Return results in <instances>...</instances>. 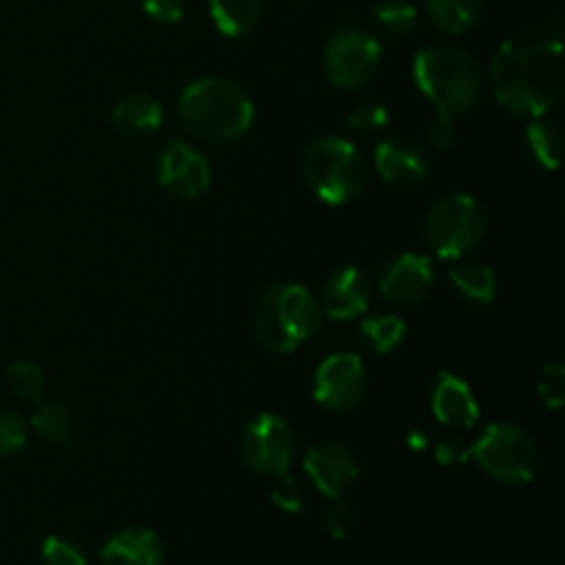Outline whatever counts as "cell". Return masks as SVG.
<instances>
[{"label":"cell","mask_w":565,"mask_h":565,"mask_svg":"<svg viewBox=\"0 0 565 565\" xmlns=\"http://www.w3.org/2000/svg\"><path fill=\"white\" fill-rule=\"evenodd\" d=\"M497 103L522 119H541L563 99L565 55L557 33L522 31L500 44L489 66Z\"/></svg>","instance_id":"6da1fadb"},{"label":"cell","mask_w":565,"mask_h":565,"mask_svg":"<svg viewBox=\"0 0 565 565\" xmlns=\"http://www.w3.org/2000/svg\"><path fill=\"white\" fill-rule=\"evenodd\" d=\"M257 119V105L241 83L221 75L196 77L188 83L177 103L182 130L207 147H226L248 136Z\"/></svg>","instance_id":"7a4b0ae2"},{"label":"cell","mask_w":565,"mask_h":565,"mask_svg":"<svg viewBox=\"0 0 565 565\" xmlns=\"http://www.w3.org/2000/svg\"><path fill=\"white\" fill-rule=\"evenodd\" d=\"M414 81L436 108L458 116L478 105L486 88V72L469 50L456 44H430L414 58Z\"/></svg>","instance_id":"3957f363"},{"label":"cell","mask_w":565,"mask_h":565,"mask_svg":"<svg viewBox=\"0 0 565 565\" xmlns=\"http://www.w3.org/2000/svg\"><path fill=\"white\" fill-rule=\"evenodd\" d=\"M323 326V309L312 290L281 281L265 290L254 312V334L270 353H292L312 340Z\"/></svg>","instance_id":"277c9868"},{"label":"cell","mask_w":565,"mask_h":565,"mask_svg":"<svg viewBox=\"0 0 565 565\" xmlns=\"http://www.w3.org/2000/svg\"><path fill=\"white\" fill-rule=\"evenodd\" d=\"M301 174L320 202L340 207L362 196L370 182V166L353 141L342 136H323L303 152Z\"/></svg>","instance_id":"5b68a950"},{"label":"cell","mask_w":565,"mask_h":565,"mask_svg":"<svg viewBox=\"0 0 565 565\" xmlns=\"http://www.w3.org/2000/svg\"><path fill=\"white\" fill-rule=\"evenodd\" d=\"M489 210L478 196L452 191L436 199L425 215L423 235L430 252L441 259H463L489 235Z\"/></svg>","instance_id":"8992f818"},{"label":"cell","mask_w":565,"mask_h":565,"mask_svg":"<svg viewBox=\"0 0 565 565\" xmlns=\"http://www.w3.org/2000/svg\"><path fill=\"white\" fill-rule=\"evenodd\" d=\"M469 458L478 461L489 478L505 486L533 483L541 469L539 445L533 436L513 423H494L469 447Z\"/></svg>","instance_id":"52a82bcc"},{"label":"cell","mask_w":565,"mask_h":565,"mask_svg":"<svg viewBox=\"0 0 565 565\" xmlns=\"http://www.w3.org/2000/svg\"><path fill=\"white\" fill-rule=\"evenodd\" d=\"M379 36L362 25H342L329 36L323 47V75L326 81L342 92H359L375 81L381 70Z\"/></svg>","instance_id":"ba28073f"},{"label":"cell","mask_w":565,"mask_h":565,"mask_svg":"<svg viewBox=\"0 0 565 565\" xmlns=\"http://www.w3.org/2000/svg\"><path fill=\"white\" fill-rule=\"evenodd\" d=\"M298 452V436L285 417L263 412L246 425L241 436V458L252 472L279 478L290 472Z\"/></svg>","instance_id":"9c48e42d"},{"label":"cell","mask_w":565,"mask_h":565,"mask_svg":"<svg viewBox=\"0 0 565 565\" xmlns=\"http://www.w3.org/2000/svg\"><path fill=\"white\" fill-rule=\"evenodd\" d=\"M154 177H158V185L180 202L202 199L213 185V169H210L207 154L185 138H169L163 143L158 163H154Z\"/></svg>","instance_id":"30bf717a"},{"label":"cell","mask_w":565,"mask_h":565,"mask_svg":"<svg viewBox=\"0 0 565 565\" xmlns=\"http://www.w3.org/2000/svg\"><path fill=\"white\" fill-rule=\"evenodd\" d=\"M312 395L329 412H353L367 395V370L356 353H331L315 370Z\"/></svg>","instance_id":"8fae6325"},{"label":"cell","mask_w":565,"mask_h":565,"mask_svg":"<svg viewBox=\"0 0 565 565\" xmlns=\"http://www.w3.org/2000/svg\"><path fill=\"white\" fill-rule=\"evenodd\" d=\"M303 472L320 494L329 497V500H342L359 483L362 469H359L356 456L342 441L326 439L315 441L303 452Z\"/></svg>","instance_id":"7c38bea8"},{"label":"cell","mask_w":565,"mask_h":565,"mask_svg":"<svg viewBox=\"0 0 565 565\" xmlns=\"http://www.w3.org/2000/svg\"><path fill=\"white\" fill-rule=\"evenodd\" d=\"M379 290L386 301L397 307H419L436 290L434 259L419 252L397 254L381 274Z\"/></svg>","instance_id":"4fadbf2b"},{"label":"cell","mask_w":565,"mask_h":565,"mask_svg":"<svg viewBox=\"0 0 565 565\" xmlns=\"http://www.w3.org/2000/svg\"><path fill=\"white\" fill-rule=\"evenodd\" d=\"M375 171L392 188H417L428 180L430 154L412 138H390L375 149Z\"/></svg>","instance_id":"5bb4252c"},{"label":"cell","mask_w":565,"mask_h":565,"mask_svg":"<svg viewBox=\"0 0 565 565\" xmlns=\"http://www.w3.org/2000/svg\"><path fill=\"white\" fill-rule=\"evenodd\" d=\"M373 301V281H370L367 270L359 265H348L337 274L329 276L323 287V298H320V309L329 315L331 320H356L362 318Z\"/></svg>","instance_id":"9a60e30c"},{"label":"cell","mask_w":565,"mask_h":565,"mask_svg":"<svg viewBox=\"0 0 565 565\" xmlns=\"http://www.w3.org/2000/svg\"><path fill=\"white\" fill-rule=\"evenodd\" d=\"M434 417L450 430H472L480 419V403L472 386L450 370H441L430 390Z\"/></svg>","instance_id":"2e32d148"},{"label":"cell","mask_w":565,"mask_h":565,"mask_svg":"<svg viewBox=\"0 0 565 565\" xmlns=\"http://www.w3.org/2000/svg\"><path fill=\"white\" fill-rule=\"evenodd\" d=\"M99 561L103 565H163L166 546L154 530L125 527L105 541Z\"/></svg>","instance_id":"e0dca14e"},{"label":"cell","mask_w":565,"mask_h":565,"mask_svg":"<svg viewBox=\"0 0 565 565\" xmlns=\"http://www.w3.org/2000/svg\"><path fill=\"white\" fill-rule=\"evenodd\" d=\"M166 121V108L154 94L149 92H130L125 97L116 99L114 110H110V125L116 132L127 138H152L160 132Z\"/></svg>","instance_id":"ac0fdd59"},{"label":"cell","mask_w":565,"mask_h":565,"mask_svg":"<svg viewBox=\"0 0 565 565\" xmlns=\"http://www.w3.org/2000/svg\"><path fill=\"white\" fill-rule=\"evenodd\" d=\"M28 425L36 430L39 439L53 447H72L77 441V408L66 397L36 403Z\"/></svg>","instance_id":"d6986e66"},{"label":"cell","mask_w":565,"mask_h":565,"mask_svg":"<svg viewBox=\"0 0 565 565\" xmlns=\"http://www.w3.org/2000/svg\"><path fill=\"white\" fill-rule=\"evenodd\" d=\"M450 285L472 307H491L500 296V279L494 268L478 259H463L450 270Z\"/></svg>","instance_id":"ffe728a7"},{"label":"cell","mask_w":565,"mask_h":565,"mask_svg":"<svg viewBox=\"0 0 565 565\" xmlns=\"http://www.w3.org/2000/svg\"><path fill=\"white\" fill-rule=\"evenodd\" d=\"M268 0H210V20L230 39L248 36L263 22Z\"/></svg>","instance_id":"44dd1931"},{"label":"cell","mask_w":565,"mask_h":565,"mask_svg":"<svg viewBox=\"0 0 565 565\" xmlns=\"http://www.w3.org/2000/svg\"><path fill=\"white\" fill-rule=\"evenodd\" d=\"M486 3L489 0H425V14L441 33L461 36L483 20Z\"/></svg>","instance_id":"7402d4cb"},{"label":"cell","mask_w":565,"mask_h":565,"mask_svg":"<svg viewBox=\"0 0 565 565\" xmlns=\"http://www.w3.org/2000/svg\"><path fill=\"white\" fill-rule=\"evenodd\" d=\"M370 25L379 36L403 42L419 25V9L412 0H379L370 11Z\"/></svg>","instance_id":"603a6c76"},{"label":"cell","mask_w":565,"mask_h":565,"mask_svg":"<svg viewBox=\"0 0 565 565\" xmlns=\"http://www.w3.org/2000/svg\"><path fill=\"white\" fill-rule=\"evenodd\" d=\"M524 141H527L530 154L535 158V163L544 166V169L555 171L561 169L563 160V130L550 121L546 116L541 119H533V125L524 132Z\"/></svg>","instance_id":"cb8c5ba5"},{"label":"cell","mask_w":565,"mask_h":565,"mask_svg":"<svg viewBox=\"0 0 565 565\" xmlns=\"http://www.w3.org/2000/svg\"><path fill=\"white\" fill-rule=\"evenodd\" d=\"M6 386L11 395L22 403H42L44 401V370L33 359H14L3 370Z\"/></svg>","instance_id":"d4e9b609"},{"label":"cell","mask_w":565,"mask_h":565,"mask_svg":"<svg viewBox=\"0 0 565 565\" xmlns=\"http://www.w3.org/2000/svg\"><path fill=\"white\" fill-rule=\"evenodd\" d=\"M359 334L375 353H392L403 345L408 329L406 320L397 318V315H373V318H364V323L359 326Z\"/></svg>","instance_id":"484cf974"},{"label":"cell","mask_w":565,"mask_h":565,"mask_svg":"<svg viewBox=\"0 0 565 565\" xmlns=\"http://www.w3.org/2000/svg\"><path fill=\"white\" fill-rule=\"evenodd\" d=\"M345 125L353 136L375 138L386 130V125H390V110L381 103H362L345 116Z\"/></svg>","instance_id":"4316f807"},{"label":"cell","mask_w":565,"mask_h":565,"mask_svg":"<svg viewBox=\"0 0 565 565\" xmlns=\"http://www.w3.org/2000/svg\"><path fill=\"white\" fill-rule=\"evenodd\" d=\"M28 436H31L28 419L11 408H0V458L17 456L28 445Z\"/></svg>","instance_id":"83f0119b"},{"label":"cell","mask_w":565,"mask_h":565,"mask_svg":"<svg viewBox=\"0 0 565 565\" xmlns=\"http://www.w3.org/2000/svg\"><path fill=\"white\" fill-rule=\"evenodd\" d=\"M42 561L44 565H88L83 546L66 535H47L44 539Z\"/></svg>","instance_id":"f1b7e54d"},{"label":"cell","mask_w":565,"mask_h":565,"mask_svg":"<svg viewBox=\"0 0 565 565\" xmlns=\"http://www.w3.org/2000/svg\"><path fill=\"white\" fill-rule=\"evenodd\" d=\"M456 141H458L456 116L447 114V110L436 108L434 119H428V125H425V149L447 152V149H450Z\"/></svg>","instance_id":"f546056e"},{"label":"cell","mask_w":565,"mask_h":565,"mask_svg":"<svg viewBox=\"0 0 565 565\" xmlns=\"http://www.w3.org/2000/svg\"><path fill=\"white\" fill-rule=\"evenodd\" d=\"M539 395L550 412H561L565 401V367L561 362H552L541 370Z\"/></svg>","instance_id":"4dcf8cb0"},{"label":"cell","mask_w":565,"mask_h":565,"mask_svg":"<svg viewBox=\"0 0 565 565\" xmlns=\"http://www.w3.org/2000/svg\"><path fill=\"white\" fill-rule=\"evenodd\" d=\"M270 502H274L279 511L285 513H298L303 508V489L296 478H290V472L279 475L270 489Z\"/></svg>","instance_id":"1f68e13d"},{"label":"cell","mask_w":565,"mask_h":565,"mask_svg":"<svg viewBox=\"0 0 565 565\" xmlns=\"http://www.w3.org/2000/svg\"><path fill=\"white\" fill-rule=\"evenodd\" d=\"M353 524H356V519H353V508L348 505L345 497L331 500V508L326 511V530H329L331 539L345 541L353 533Z\"/></svg>","instance_id":"d6a6232c"},{"label":"cell","mask_w":565,"mask_h":565,"mask_svg":"<svg viewBox=\"0 0 565 565\" xmlns=\"http://www.w3.org/2000/svg\"><path fill=\"white\" fill-rule=\"evenodd\" d=\"M141 9L158 25H177L185 20V0H141Z\"/></svg>","instance_id":"836d02e7"},{"label":"cell","mask_w":565,"mask_h":565,"mask_svg":"<svg viewBox=\"0 0 565 565\" xmlns=\"http://www.w3.org/2000/svg\"><path fill=\"white\" fill-rule=\"evenodd\" d=\"M436 458L445 467H458V463L469 461V447H463L458 439H445L436 445Z\"/></svg>","instance_id":"e575fe53"}]
</instances>
